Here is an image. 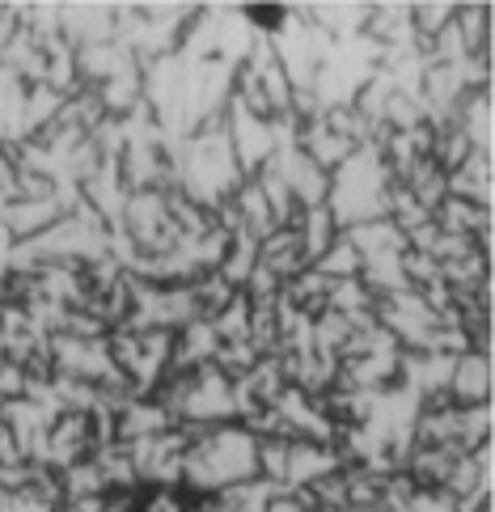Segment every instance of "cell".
I'll return each mask as SVG.
<instances>
[{
	"instance_id": "1",
	"label": "cell",
	"mask_w": 495,
	"mask_h": 512,
	"mask_svg": "<svg viewBox=\"0 0 495 512\" xmlns=\"http://www.w3.org/2000/svg\"><path fill=\"white\" fill-rule=\"evenodd\" d=\"M491 394V364L487 352H466L453 360V377H449V402L453 407H487Z\"/></svg>"
}]
</instances>
